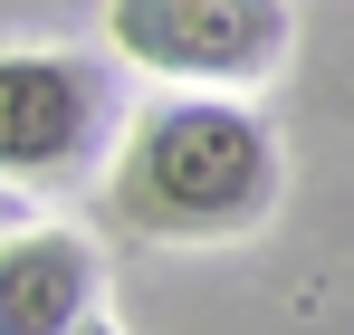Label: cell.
I'll use <instances>...</instances> for the list:
<instances>
[{
    "mask_svg": "<svg viewBox=\"0 0 354 335\" xmlns=\"http://www.w3.org/2000/svg\"><path fill=\"white\" fill-rule=\"evenodd\" d=\"M278 201V134L230 96H163L124 125L106 211L144 239H230Z\"/></svg>",
    "mask_w": 354,
    "mask_h": 335,
    "instance_id": "cell-1",
    "label": "cell"
},
{
    "mask_svg": "<svg viewBox=\"0 0 354 335\" xmlns=\"http://www.w3.org/2000/svg\"><path fill=\"white\" fill-rule=\"evenodd\" d=\"M288 39V0H106V48L153 77L249 87V77H278Z\"/></svg>",
    "mask_w": 354,
    "mask_h": 335,
    "instance_id": "cell-2",
    "label": "cell"
},
{
    "mask_svg": "<svg viewBox=\"0 0 354 335\" xmlns=\"http://www.w3.org/2000/svg\"><path fill=\"white\" fill-rule=\"evenodd\" d=\"M115 134V87L86 57L10 48L0 57V182H67Z\"/></svg>",
    "mask_w": 354,
    "mask_h": 335,
    "instance_id": "cell-3",
    "label": "cell"
},
{
    "mask_svg": "<svg viewBox=\"0 0 354 335\" xmlns=\"http://www.w3.org/2000/svg\"><path fill=\"white\" fill-rule=\"evenodd\" d=\"M96 249L77 230H10L0 239V335H77L96 316Z\"/></svg>",
    "mask_w": 354,
    "mask_h": 335,
    "instance_id": "cell-4",
    "label": "cell"
},
{
    "mask_svg": "<svg viewBox=\"0 0 354 335\" xmlns=\"http://www.w3.org/2000/svg\"><path fill=\"white\" fill-rule=\"evenodd\" d=\"M0 230H29V211H19V182H0Z\"/></svg>",
    "mask_w": 354,
    "mask_h": 335,
    "instance_id": "cell-5",
    "label": "cell"
},
{
    "mask_svg": "<svg viewBox=\"0 0 354 335\" xmlns=\"http://www.w3.org/2000/svg\"><path fill=\"white\" fill-rule=\"evenodd\" d=\"M77 335H115V326H106V316H86V326H77Z\"/></svg>",
    "mask_w": 354,
    "mask_h": 335,
    "instance_id": "cell-6",
    "label": "cell"
}]
</instances>
